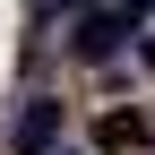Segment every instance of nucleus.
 <instances>
[{"label": "nucleus", "mask_w": 155, "mask_h": 155, "mask_svg": "<svg viewBox=\"0 0 155 155\" xmlns=\"http://www.w3.org/2000/svg\"><path fill=\"white\" fill-rule=\"evenodd\" d=\"M52 147H61V104L52 95H26L17 121H9V155H52Z\"/></svg>", "instance_id": "f257e3e1"}, {"label": "nucleus", "mask_w": 155, "mask_h": 155, "mask_svg": "<svg viewBox=\"0 0 155 155\" xmlns=\"http://www.w3.org/2000/svg\"><path fill=\"white\" fill-rule=\"evenodd\" d=\"M121 43H129V9H121V17H104V9H95V17H78V35H69V52H78V61H112Z\"/></svg>", "instance_id": "f03ea898"}, {"label": "nucleus", "mask_w": 155, "mask_h": 155, "mask_svg": "<svg viewBox=\"0 0 155 155\" xmlns=\"http://www.w3.org/2000/svg\"><path fill=\"white\" fill-rule=\"evenodd\" d=\"M95 138H104V147H138V138H147V121H138V112H112Z\"/></svg>", "instance_id": "7ed1b4c3"}, {"label": "nucleus", "mask_w": 155, "mask_h": 155, "mask_svg": "<svg viewBox=\"0 0 155 155\" xmlns=\"http://www.w3.org/2000/svg\"><path fill=\"white\" fill-rule=\"evenodd\" d=\"M138 61H147V69H155V35H147V43H138Z\"/></svg>", "instance_id": "20e7f679"}, {"label": "nucleus", "mask_w": 155, "mask_h": 155, "mask_svg": "<svg viewBox=\"0 0 155 155\" xmlns=\"http://www.w3.org/2000/svg\"><path fill=\"white\" fill-rule=\"evenodd\" d=\"M52 9H69V0H52Z\"/></svg>", "instance_id": "39448f33"}]
</instances>
